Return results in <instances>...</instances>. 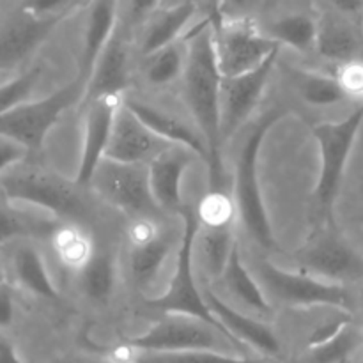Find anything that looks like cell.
I'll use <instances>...</instances> for the list:
<instances>
[{"instance_id": "6da1fadb", "label": "cell", "mask_w": 363, "mask_h": 363, "mask_svg": "<svg viewBox=\"0 0 363 363\" xmlns=\"http://www.w3.org/2000/svg\"><path fill=\"white\" fill-rule=\"evenodd\" d=\"M183 98L195 128L204 137L209 151L211 186H225L222 155V82L215 48L213 16L204 18L188 32V62L183 78Z\"/></svg>"}, {"instance_id": "7a4b0ae2", "label": "cell", "mask_w": 363, "mask_h": 363, "mask_svg": "<svg viewBox=\"0 0 363 363\" xmlns=\"http://www.w3.org/2000/svg\"><path fill=\"white\" fill-rule=\"evenodd\" d=\"M282 116L280 108H272L262 113L248 128L234 160L233 195L238 208V218L243 223L248 236L257 241L262 248H273L275 240L259 184V155L266 133L282 119Z\"/></svg>"}, {"instance_id": "3957f363", "label": "cell", "mask_w": 363, "mask_h": 363, "mask_svg": "<svg viewBox=\"0 0 363 363\" xmlns=\"http://www.w3.org/2000/svg\"><path fill=\"white\" fill-rule=\"evenodd\" d=\"M363 124V101L342 121L319 123L312 128L319 147V177L315 186V201L319 213L332 223V209L342 184L344 172L350 162L358 133Z\"/></svg>"}, {"instance_id": "277c9868", "label": "cell", "mask_w": 363, "mask_h": 363, "mask_svg": "<svg viewBox=\"0 0 363 363\" xmlns=\"http://www.w3.org/2000/svg\"><path fill=\"white\" fill-rule=\"evenodd\" d=\"M184 222V233L183 240H181L179 250H177L176 257V268H174V275L170 279L169 287L165 293L160 296L151 298L149 305L158 311L165 312V314H184L191 315V318H199L202 321L209 323V325L216 326L222 333H225L238 347H241L240 342L233 339L227 333V330L216 321L215 315L206 305L204 296H202V287L199 286L194 275V250L195 243H197V233H199V220L197 213L184 206L181 211Z\"/></svg>"}, {"instance_id": "5b68a950", "label": "cell", "mask_w": 363, "mask_h": 363, "mask_svg": "<svg viewBox=\"0 0 363 363\" xmlns=\"http://www.w3.org/2000/svg\"><path fill=\"white\" fill-rule=\"evenodd\" d=\"M4 199L32 206L55 218L78 222L85 215V206L78 194V184L55 174L38 169H13L2 172Z\"/></svg>"}, {"instance_id": "8992f818", "label": "cell", "mask_w": 363, "mask_h": 363, "mask_svg": "<svg viewBox=\"0 0 363 363\" xmlns=\"http://www.w3.org/2000/svg\"><path fill=\"white\" fill-rule=\"evenodd\" d=\"M257 280L266 294L293 308L328 307L351 312L350 291L344 284L328 282L300 269L280 268L275 262L262 259L257 262Z\"/></svg>"}, {"instance_id": "52a82bcc", "label": "cell", "mask_w": 363, "mask_h": 363, "mask_svg": "<svg viewBox=\"0 0 363 363\" xmlns=\"http://www.w3.org/2000/svg\"><path fill=\"white\" fill-rule=\"evenodd\" d=\"M85 85L87 80L80 74L77 80L52 92L46 98L30 99L23 105L0 112V135L21 142L30 151L41 147L43 140L59 123L62 113L84 101Z\"/></svg>"}, {"instance_id": "ba28073f", "label": "cell", "mask_w": 363, "mask_h": 363, "mask_svg": "<svg viewBox=\"0 0 363 363\" xmlns=\"http://www.w3.org/2000/svg\"><path fill=\"white\" fill-rule=\"evenodd\" d=\"M184 222L174 227L163 216H135L126 229L128 266L138 287H149L174 250H179Z\"/></svg>"}, {"instance_id": "9c48e42d", "label": "cell", "mask_w": 363, "mask_h": 363, "mask_svg": "<svg viewBox=\"0 0 363 363\" xmlns=\"http://www.w3.org/2000/svg\"><path fill=\"white\" fill-rule=\"evenodd\" d=\"M89 186L103 201L126 213L130 218L165 215L152 195L149 165L121 163L103 158L96 167Z\"/></svg>"}, {"instance_id": "30bf717a", "label": "cell", "mask_w": 363, "mask_h": 363, "mask_svg": "<svg viewBox=\"0 0 363 363\" xmlns=\"http://www.w3.org/2000/svg\"><path fill=\"white\" fill-rule=\"evenodd\" d=\"M213 32L223 77L248 73L280 50L279 43L248 18H213Z\"/></svg>"}, {"instance_id": "8fae6325", "label": "cell", "mask_w": 363, "mask_h": 363, "mask_svg": "<svg viewBox=\"0 0 363 363\" xmlns=\"http://www.w3.org/2000/svg\"><path fill=\"white\" fill-rule=\"evenodd\" d=\"M124 346L137 351H220L240 350L225 333L199 318L167 314L142 335L128 339Z\"/></svg>"}, {"instance_id": "7c38bea8", "label": "cell", "mask_w": 363, "mask_h": 363, "mask_svg": "<svg viewBox=\"0 0 363 363\" xmlns=\"http://www.w3.org/2000/svg\"><path fill=\"white\" fill-rule=\"evenodd\" d=\"M294 264L300 272L328 282L363 279V257L332 229L321 230L301 250H296Z\"/></svg>"}, {"instance_id": "4fadbf2b", "label": "cell", "mask_w": 363, "mask_h": 363, "mask_svg": "<svg viewBox=\"0 0 363 363\" xmlns=\"http://www.w3.org/2000/svg\"><path fill=\"white\" fill-rule=\"evenodd\" d=\"M279 52L248 73L223 77L222 82V140H229L250 119L261 101L275 69Z\"/></svg>"}, {"instance_id": "5bb4252c", "label": "cell", "mask_w": 363, "mask_h": 363, "mask_svg": "<svg viewBox=\"0 0 363 363\" xmlns=\"http://www.w3.org/2000/svg\"><path fill=\"white\" fill-rule=\"evenodd\" d=\"M169 145L170 142L156 135L123 99L116 113L105 158L121 163L149 165Z\"/></svg>"}, {"instance_id": "9a60e30c", "label": "cell", "mask_w": 363, "mask_h": 363, "mask_svg": "<svg viewBox=\"0 0 363 363\" xmlns=\"http://www.w3.org/2000/svg\"><path fill=\"white\" fill-rule=\"evenodd\" d=\"M123 99L124 96H103V98L85 103L84 142H82L80 162H78L77 177H74V183L78 186L91 183L96 167L105 158L116 113Z\"/></svg>"}, {"instance_id": "2e32d148", "label": "cell", "mask_w": 363, "mask_h": 363, "mask_svg": "<svg viewBox=\"0 0 363 363\" xmlns=\"http://www.w3.org/2000/svg\"><path fill=\"white\" fill-rule=\"evenodd\" d=\"M201 155L186 145L170 144L149 163V179L156 204L165 215L179 216L184 209L183 177Z\"/></svg>"}, {"instance_id": "e0dca14e", "label": "cell", "mask_w": 363, "mask_h": 363, "mask_svg": "<svg viewBox=\"0 0 363 363\" xmlns=\"http://www.w3.org/2000/svg\"><path fill=\"white\" fill-rule=\"evenodd\" d=\"M131 48L126 34L117 25L116 32L99 53L91 74L87 77L82 105L103 96H124L130 85Z\"/></svg>"}, {"instance_id": "ac0fdd59", "label": "cell", "mask_w": 363, "mask_h": 363, "mask_svg": "<svg viewBox=\"0 0 363 363\" xmlns=\"http://www.w3.org/2000/svg\"><path fill=\"white\" fill-rule=\"evenodd\" d=\"M69 13L64 11L52 16H34L18 11L16 16L7 20L0 34V66L4 73L23 62Z\"/></svg>"}, {"instance_id": "d6986e66", "label": "cell", "mask_w": 363, "mask_h": 363, "mask_svg": "<svg viewBox=\"0 0 363 363\" xmlns=\"http://www.w3.org/2000/svg\"><path fill=\"white\" fill-rule=\"evenodd\" d=\"M202 296H204L206 305L216 318V321L227 330V333L236 342H240L241 346L248 344L266 357H277L280 353V342L272 326L230 307L209 286L202 287Z\"/></svg>"}, {"instance_id": "ffe728a7", "label": "cell", "mask_w": 363, "mask_h": 363, "mask_svg": "<svg viewBox=\"0 0 363 363\" xmlns=\"http://www.w3.org/2000/svg\"><path fill=\"white\" fill-rule=\"evenodd\" d=\"M124 103L155 131L156 135L163 138V140L170 142V144L186 145V147L194 149L197 155L202 156L206 163L209 160L208 145H206L204 137L199 131V128H194L191 124L184 123L181 117L176 113L163 110L160 106H155L152 103L140 101L137 98H128L124 96Z\"/></svg>"}, {"instance_id": "44dd1931", "label": "cell", "mask_w": 363, "mask_h": 363, "mask_svg": "<svg viewBox=\"0 0 363 363\" xmlns=\"http://www.w3.org/2000/svg\"><path fill=\"white\" fill-rule=\"evenodd\" d=\"M11 280L34 296L55 300L59 296L52 275L48 272L41 250L28 240L13 241V252L9 254Z\"/></svg>"}, {"instance_id": "7402d4cb", "label": "cell", "mask_w": 363, "mask_h": 363, "mask_svg": "<svg viewBox=\"0 0 363 363\" xmlns=\"http://www.w3.org/2000/svg\"><path fill=\"white\" fill-rule=\"evenodd\" d=\"M195 13H197L195 0H188V2L174 7H160L144 23V32H142L140 39L142 55L177 41V39H183L194 27L191 21H194Z\"/></svg>"}, {"instance_id": "603a6c76", "label": "cell", "mask_w": 363, "mask_h": 363, "mask_svg": "<svg viewBox=\"0 0 363 363\" xmlns=\"http://www.w3.org/2000/svg\"><path fill=\"white\" fill-rule=\"evenodd\" d=\"M121 0H91L87 23L84 32V53H82V77L91 74L99 53L110 41L117 28Z\"/></svg>"}, {"instance_id": "cb8c5ba5", "label": "cell", "mask_w": 363, "mask_h": 363, "mask_svg": "<svg viewBox=\"0 0 363 363\" xmlns=\"http://www.w3.org/2000/svg\"><path fill=\"white\" fill-rule=\"evenodd\" d=\"M315 52L319 57L333 64L360 57L363 53V39L358 32L337 14H325L319 18Z\"/></svg>"}, {"instance_id": "d4e9b609", "label": "cell", "mask_w": 363, "mask_h": 363, "mask_svg": "<svg viewBox=\"0 0 363 363\" xmlns=\"http://www.w3.org/2000/svg\"><path fill=\"white\" fill-rule=\"evenodd\" d=\"M59 225V218L32 206L11 202L4 199L2 206V243L30 240V238H52Z\"/></svg>"}, {"instance_id": "484cf974", "label": "cell", "mask_w": 363, "mask_h": 363, "mask_svg": "<svg viewBox=\"0 0 363 363\" xmlns=\"http://www.w3.org/2000/svg\"><path fill=\"white\" fill-rule=\"evenodd\" d=\"M188 62V34L142 55V77L155 89H165L181 80Z\"/></svg>"}, {"instance_id": "4316f807", "label": "cell", "mask_w": 363, "mask_h": 363, "mask_svg": "<svg viewBox=\"0 0 363 363\" xmlns=\"http://www.w3.org/2000/svg\"><path fill=\"white\" fill-rule=\"evenodd\" d=\"M106 358L121 363H269L268 360H252L238 354L220 351H137L121 344L105 353Z\"/></svg>"}, {"instance_id": "83f0119b", "label": "cell", "mask_w": 363, "mask_h": 363, "mask_svg": "<svg viewBox=\"0 0 363 363\" xmlns=\"http://www.w3.org/2000/svg\"><path fill=\"white\" fill-rule=\"evenodd\" d=\"M50 241L59 264L71 273L82 272L98 250L91 233L80 222L71 220L57 225Z\"/></svg>"}, {"instance_id": "f1b7e54d", "label": "cell", "mask_w": 363, "mask_h": 363, "mask_svg": "<svg viewBox=\"0 0 363 363\" xmlns=\"http://www.w3.org/2000/svg\"><path fill=\"white\" fill-rule=\"evenodd\" d=\"M220 280H223L227 291L247 308L264 315L272 312V303H269L268 296H266L264 287L261 286L257 277L252 275V272L243 262L240 245L234 247L233 255H230L225 272L220 277Z\"/></svg>"}, {"instance_id": "f546056e", "label": "cell", "mask_w": 363, "mask_h": 363, "mask_svg": "<svg viewBox=\"0 0 363 363\" xmlns=\"http://www.w3.org/2000/svg\"><path fill=\"white\" fill-rule=\"evenodd\" d=\"M291 82L296 87L298 94L301 96L305 103L318 108H326V106H335L340 103H346L350 96L340 87L335 74H326L321 71L303 69V67L287 66Z\"/></svg>"}, {"instance_id": "4dcf8cb0", "label": "cell", "mask_w": 363, "mask_h": 363, "mask_svg": "<svg viewBox=\"0 0 363 363\" xmlns=\"http://www.w3.org/2000/svg\"><path fill=\"white\" fill-rule=\"evenodd\" d=\"M319 21L307 13H289L277 18L264 28L280 46H289L300 53L315 52Z\"/></svg>"}, {"instance_id": "1f68e13d", "label": "cell", "mask_w": 363, "mask_h": 363, "mask_svg": "<svg viewBox=\"0 0 363 363\" xmlns=\"http://www.w3.org/2000/svg\"><path fill=\"white\" fill-rule=\"evenodd\" d=\"M199 250L202 255V264L211 279H220L223 275L238 245L236 225L234 227H201L197 233Z\"/></svg>"}, {"instance_id": "d6a6232c", "label": "cell", "mask_w": 363, "mask_h": 363, "mask_svg": "<svg viewBox=\"0 0 363 363\" xmlns=\"http://www.w3.org/2000/svg\"><path fill=\"white\" fill-rule=\"evenodd\" d=\"M82 293L94 301H106L116 291L117 262L106 250H96L91 261L77 273Z\"/></svg>"}, {"instance_id": "836d02e7", "label": "cell", "mask_w": 363, "mask_h": 363, "mask_svg": "<svg viewBox=\"0 0 363 363\" xmlns=\"http://www.w3.org/2000/svg\"><path fill=\"white\" fill-rule=\"evenodd\" d=\"M362 344L363 332L353 323H347L333 339L308 347V363H350Z\"/></svg>"}, {"instance_id": "e575fe53", "label": "cell", "mask_w": 363, "mask_h": 363, "mask_svg": "<svg viewBox=\"0 0 363 363\" xmlns=\"http://www.w3.org/2000/svg\"><path fill=\"white\" fill-rule=\"evenodd\" d=\"M195 213L201 227H234L236 220H240L234 195H230L225 186L209 188Z\"/></svg>"}, {"instance_id": "d590c367", "label": "cell", "mask_w": 363, "mask_h": 363, "mask_svg": "<svg viewBox=\"0 0 363 363\" xmlns=\"http://www.w3.org/2000/svg\"><path fill=\"white\" fill-rule=\"evenodd\" d=\"M39 74H41V69H39V67H34V69L23 71V73L16 74V77L11 78V80L4 82L2 89H0V105H2V112L30 101L32 92H34L35 85H38Z\"/></svg>"}, {"instance_id": "8d00e7d4", "label": "cell", "mask_w": 363, "mask_h": 363, "mask_svg": "<svg viewBox=\"0 0 363 363\" xmlns=\"http://www.w3.org/2000/svg\"><path fill=\"white\" fill-rule=\"evenodd\" d=\"M335 77L350 99L363 101V53L360 57L339 64Z\"/></svg>"}, {"instance_id": "74e56055", "label": "cell", "mask_w": 363, "mask_h": 363, "mask_svg": "<svg viewBox=\"0 0 363 363\" xmlns=\"http://www.w3.org/2000/svg\"><path fill=\"white\" fill-rule=\"evenodd\" d=\"M80 0H20V11L34 16H52V14L73 11Z\"/></svg>"}, {"instance_id": "f35d334b", "label": "cell", "mask_w": 363, "mask_h": 363, "mask_svg": "<svg viewBox=\"0 0 363 363\" xmlns=\"http://www.w3.org/2000/svg\"><path fill=\"white\" fill-rule=\"evenodd\" d=\"M30 149L14 138L0 135V170H9L20 165Z\"/></svg>"}, {"instance_id": "ab89813d", "label": "cell", "mask_w": 363, "mask_h": 363, "mask_svg": "<svg viewBox=\"0 0 363 363\" xmlns=\"http://www.w3.org/2000/svg\"><path fill=\"white\" fill-rule=\"evenodd\" d=\"M347 323H351L350 312H340L337 318L330 319V321H326V323H321V325H319L318 328L311 333V337H308V347L319 346V344L333 339V337H335L337 333H339L340 330L347 325Z\"/></svg>"}, {"instance_id": "60d3db41", "label": "cell", "mask_w": 363, "mask_h": 363, "mask_svg": "<svg viewBox=\"0 0 363 363\" xmlns=\"http://www.w3.org/2000/svg\"><path fill=\"white\" fill-rule=\"evenodd\" d=\"M268 2L273 0H220V13L223 18H247L245 14Z\"/></svg>"}, {"instance_id": "b9f144b4", "label": "cell", "mask_w": 363, "mask_h": 363, "mask_svg": "<svg viewBox=\"0 0 363 363\" xmlns=\"http://www.w3.org/2000/svg\"><path fill=\"white\" fill-rule=\"evenodd\" d=\"M162 7V0H128V14L131 23L144 25L151 14Z\"/></svg>"}, {"instance_id": "7bdbcfd3", "label": "cell", "mask_w": 363, "mask_h": 363, "mask_svg": "<svg viewBox=\"0 0 363 363\" xmlns=\"http://www.w3.org/2000/svg\"><path fill=\"white\" fill-rule=\"evenodd\" d=\"M13 318H14V298L11 296L7 282H4L2 294H0V321H2V326H9L11 321H13Z\"/></svg>"}, {"instance_id": "ee69618b", "label": "cell", "mask_w": 363, "mask_h": 363, "mask_svg": "<svg viewBox=\"0 0 363 363\" xmlns=\"http://www.w3.org/2000/svg\"><path fill=\"white\" fill-rule=\"evenodd\" d=\"M0 363H25L18 354L14 344H11L6 337H2V346H0Z\"/></svg>"}, {"instance_id": "f6af8a7d", "label": "cell", "mask_w": 363, "mask_h": 363, "mask_svg": "<svg viewBox=\"0 0 363 363\" xmlns=\"http://www.w3.org/2000/svg\"><path fill=\"white\" fill-rule=\"evenodd\" d=\"M333 4L335 9H339L340 13L346 14H354L362 9L363 2L362 0H330Z\"/></svg>"}, {"instance_id": "bcb514c9", "label": "cell", "mask_w": 363, "mask_h": 363, "mask_svg": "<svg viewBox=\"0 0 363 363\" xmlns=\"http://www.w3.org/2000/svg\"><path fill=\"white\" fill-rule=\"evenodd\" d=\"M62 363H121V362H113L110 358L103 357V358H96V357H73L67 358Z\"/></svg>"}, {"instance_id": "7dc6e473", "label": "cell", "mask_w": 363, "mask_h": 363, "mask_svg": "<svg viewBox=\"0 0 363 363\" xmlns=\"http://www.w3.org/2000/svg\"><path fill=\"white\" fill-rule=\"evenodd\" d=\"M184 2H188V0H162V7H174Z\"/></svg>"}, {"instance_id": "c3c4849f", "label": "cell", "mask_w": 363, "mask_h": 363, "mask_svg": "<svg viewBox=\"0 0 363 363\" xmlns=\"http://www.w3.org/2000/svg\"><path fill=\"white\" fill-rule=\"evenodd\" d=\"M362 296H363V294H362Z\"/></svg>"}]
</instances>
